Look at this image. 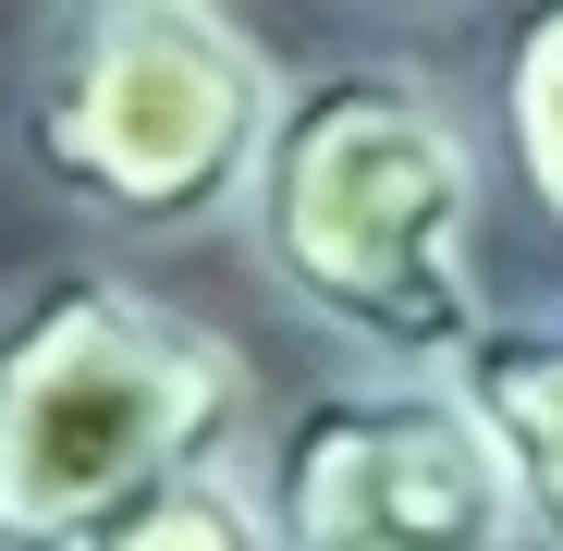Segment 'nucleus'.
I'll list each match as a JSON object with an SVG mask.
<instances>
[{
	"mask_svg": "<svg viewBox=\"0 0 563 551\" xmlns=\"http://www.w3.org/2000/svg\"><path fill=\"white\" fill-rule=\"evenodd\" d=\"M490 159L465 111L405 62H331L269 123L245 184L257 269L367 367H453L490 319L478 269Z\"/></svg>",
	"mask_w": 563,
	"mask_h": 551,
	"instance_id": "f257e3e1",
	"label": "nucleus"
},
{
	"mask_svg": "<svg viewBox=\"0 0 563 551\" xmlns=\"http://www.w3.org/2000/svg\"><path fill=\"white\" fill-rule=\"evenodd\" d=\"M221 441H245V355L209 319L99 257L0 295V551H111Z\"/></svg>",
	"mask_w": 563,
	"mask_h": 551,
	"instance_id": "f03ea898",
	"label": "nucleus"
},
{
	"mask_svg": "<svg viewBox=\"0 0 563 551\" xmlns=\"http://www.w3.org/2000/svg\"><path fill=\"white\" fill-rule=\"evenodd\" d=\"M282 99L295 74L209 0H74L13 123L62 209L111 233H184L209 209H245Z\"/></svg>",
	"mask_w": 563,
	"mask_h": 551,
	"instance_id": "7ed1b4c3",
	"label": "nucleus"
},
{
	"mask_svg": "<svg viewBox=\"0 0 563 551\" xmlns=\"http://www.w3.org/2000/svg\"><path fill=\"white\" fill-rule=\"evenodd\" d=\"M269 515L282 551H527L539 491L515 441L453 367H380L367 393H319L269 441Z\"/></svg>",
	"mask_w": 563,
	"mask_h": 551,
	"instance_id": "20e7f679",
	"label": "nucleus"
},
{
	"mask_svg": "<svg viewBox=\"0 0 563 551\" xmlns=\"http://www.w3.org/2000/svg\"><path fill=\"white\" fill-rule=\"evenodd\" d=\"M453 381L490 405V429L515 441V466L539 491V527L563 539V295L551 307H490L478 343L453 355Z\"/></svg>",
	"mask_w": 563,
	"mask_h": 551,
	"instance_id": "39448f33",
	"label": "nucleus"
},
{
	"mask_svg": "<svg viewBox=\"0 0 563 551\" xmlns=\"http://www.w3.org/2000/svg\"><path fill=\"white\" fill-rule=\"evenodd\" d=\"M503 147H515V197L563 233V0H539L503 49Z\"/></svg>",
	"mask_w": 563,
	"mask_h": 551,
	"instance_id": "423d86ee",
	"label": "nucleus"
},
{
	"mask_svg": "<svg viewBox=\"0 0 563 551\" xmlns=\"http://www.w3.org/2000/svg\"><path fill=\"white\" fill-rule=\"evenodd\" d=\"M367 13H441V0H367Z\"/></svg>",
	"mask_w": 563,
	"mask_h": 551,
	"instance_id": "0eeeda50",
	"label": "nucleus"
}]
</instances>
